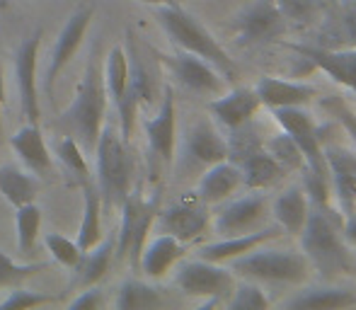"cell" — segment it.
<instances>
[{
	"label": "cell",
	"mask_w": 356,
	"mask_h": 310,
	"mask_svg": "<svg viewBox=\"0 0 356 310\" xmlns=\"http://www.w3.org/2000/svg\"><path fill=\"white\" fill-rule=\"evenodd\" d=\"M342 213H327L310 206L305 228L298 235L310 269H315L325 282L337 277H356V259L342 235Z\"/></svg>",
	"instance_id": "cell-1"
},
{
	"label": "cell",
	"mask_w": 356,
	"mask_h": 310,
	"mask_svg": "<svg viewBox=\"0 0 356 310\" xmlns=\"http://www.w3.org/2000/svg\"><path fill=\"white\" fill-rule=\"evenodd\" d=\"M155 19H158L163 32L168 34L170 42H172L177 49L209 61L211 66L218 68L220 76L228 80V83L238 80V76H240L238 63L228 56V51L220 47L218 39H216L213 34L194 17V15H189L187 10H182L177 3L155 5Z\"/></svg>",
	"instance_id": "cell-2"
},
{
	"label": "cell",
	"mask_w": 356,
	"mask_h": 310,
	"mask_svg": "<svg viewBox=\"0 0 356 310\" xmlns=\"http://www.w3.org/2000/svg\"><path fill=\"white\" fill-rule=\"evenodd\" d=\"M104 114H107V88H104V78L97 63L90 61L88 71L75 90L71 107L58 117L56 124L80 143L85 153H92L104 127Z\"/></svg>",
	"instance_id": "cell-3"
},
{
	"label": "cell",
	"mask_w": 356,
	"mask_h": 310,
	"mask_svg": "<svg viewBox=\"0 0 356 310\" xmlns=\"http://www.w3.org/2000/svg\"><path fill=\"white\" fill-rule=\"evenodd\" d=\"M228 264V269L235 277L277 288L303 286L308 282L310 272H313L303 252H296V250H272L267 245L243 254V257L230 259Z\"/></svg>",
	"instance_id": "cell-4"
},
{
	"label": "cell",
	"mask_w": 356,
	"mask_h": 310,
	"mask_svg": "<svg viewBox=\"0 0 356 310\" xmlns=\"http://www.w3.org/2000/svg\"><path fill=\"white\" fill-rule=\"evenodd\" d=\"M225 146H228V160L240 170L243 187L257 192V189L274 187L286 177V170L264 148L254 119L238 129H228Z\"/></svg>",
	"instance_id": "cell-5"
},
{
	"label": "cell",
	"mask_w": 356,
	"mask_h": 310,
	"mask_svg": "<svg viewBox=\"0 0 356 310\" xmlns=\"http://www.w3.org/2000/svg\"><path fill=\"white\" fill-rule=\"evenodd\" d=\"M92 153L95 163H97L99 202L104 209H122V204L131 192L134 179V158L129 153L127 138L114 127H102Z\"/></svg>",
	"instance_id": "cell-6"
},
{
	"label": "cell",
	"mask_w": 356,
	"mask_h": 310,
	"mask_svg": "<svg viewBox=\"0 0 356 310\" xmlns=\"http://www.w3.org/2000/svg\"><path fill=\"white\" fill-rule=\"evenodd\" d=\"M175 286L184 296L204 298V308L225 306L228 296L233 293L235 274L223 264L197 257L179 264L175 272Z\"/></svg>",
	"instance_id": "cell-7"
},
{
	"label": "cell",
	"mask_w": 356,
	"mask_h": 310,
	"mask_svg": "<svg viewBox=\"0 0 356 310\" xmlns=\"http://www.w3.org/2000/svg\"><path fill=\"white\" fill-rule=\"evenodd\" d=\"M272 117L300 148L305 168L318 177L330 179L327 160H325V129L315 122L313 114L305 107H277L272 109Z\"/></svg>",
	"instance_id": "cell-8"
},
{
	"label": "cell",
	"mask_w": 356,
	"mask_h": 310,
	"mask_svg": "<svg viewBox=\"0 0 356 310\" xmlns=\"http://www.w3.org/2000/svg\"><path fill=\"white\" fill-rule=\"evenodd\" d=\"M233 39L240 49H254L269 42H279L289 29V22L274 0H252L248 8H243L230 22Z\"/></svg>",
	"instance_id": "cell-9"
},
{
	"label": "cell",
	"mask_w": 356,
	"mask_h": 310,
	"mask_svg": "<svg viewBox=\"0 0 356 310\" xmlns=\"http://www.w3.org/2000/svg\"><path fill=\"white\" fill-rule=\"evenodd\" d=\"M211 226V213H209V204L199 199V194H184L182 199L172 204V206L163 209L155 213L153 231L165 233L177 238L179 243L189 245L199 240L207 228Z\"/></svg>",
	"instance_id": "cell-10"
},
{
	"label": "cell",
	"mask_w": 356,
	"mask_h": 310,
	"mask_svg": "<svg viewBox=\"0 0 356 310\" xmlns=\"http://www.w3.org/2000/svg\"><path fill=\"white\" fill-rule=\"evenodd\" d=\"M160 63L170 71V76L177 80L184 90L194 95H202V97H216V95L225 92V80L220 76V71L211 66L204 58L194 56L189 51L179 49L177 54H158Z\"/></svg>",
	"instance_id": "cell-11"
},
{
	"label": "cell",
	"mask_w": 356,
	"mask_h": 310,
	"mask_svg": "<svg viewBox=\"0 0 356 310\" xmlns=\"http://www.w3.org/2000/svg\"><path fill=\"white\" fill-rule=\"evenodd\" d=\"M272 216V202L264 194H248V197L233 199L225 204L213 218V231L220 238H233V235H245L259 231L267 226Z\"/></svg>",
	"instance_id": "cell-12"
},
{
	"label": "cell",
	"mask_w": 356,
	"mask_h": 310,
	"mask_svg": "<svg viewBox=\"0 0 356 310\" xmlns=\"http://www.w3.org/2000/svg\"><path fill=\"white\" fill-rule=\"evenodd\" d=\"M286 49L298 54L310 66L320 68L327 78L337 85L347 88L356 95V47L349 49H325L318 44H300V42H282Z\"/></svg>",
	"instance_id": "cell-13"
},
{
	"label": "cell",
	"mask_w": 356,
	"mask_h": 310,
	"mask_svg": "<svg viewBox=\"0 0 356 310\" xmlns=\"http://www.w3.org/2000/svg\"><path fill=\"white\" fill-rule=\"evenodd\" d=\"M325 160H327L330 187L337 202V211L349 216L356 209V148L325 141Z\"/></svg>",
	"instance_id": "cell-14"
},
{
	"label": "cell",
	"mask_w": 356,
	"mask_h": 310,
	"mask_svg": "<svg viewBox=\"0 0 356 310\" xmlns=\"http://www.w3.org/2000/svg\"><path fill=\"white\" fill-rule=\"evenodd\" d=\"M92 15H95L92 5H80V8L73 10L68 22L63 24V29L58 32L51 58H49L47 80H44V90H47V92H51L56 78L61 76V71L71 63L75 51L80 49V44H83V39H85V32H88L90 22H92Z\"/></svg>",
	"instance_id": "cell-15"
},
{
	"label": "cell",
	"mask_w": 356,
	"mask_h": 310,
	"mask_svg": "<svg viewBox=\"0 0 356 310\" xmlns=\"http://www.w3.org/2000/svg\"><path fill=\"white\" fill-rule=\"evenodd\" d=\"M39 42L42 32H34L29 39H24L15 56V76H17V92L22 114L29 119V124L42 122V104H39V88H37V58H39Z\"/></svg>",
	"instance_id": "cell-16"
},
{
	"label": "cell",
	"mask_w": 356,
	"mask_h": 310,
	"mask_svg": "<svg viewBox=\"0 0 356 310\" xmlns=\"http://www.w3.org/2000/svg\"><path fill=\"white\" fill-rule=\"evenodd\" d=\"M145 136H148L150 153L163 165H172L175 158V141H177V107H175V90L165 85L163 104L158 114L143 119Z\"/></svg>",
	"instance_id": "cell-17"
},
{
	"label": "cell",
	"mask_w": 356,
	"mask_h": 310,
	"mask_svg": "<svg viewBox=\"0 0 356 310\" xmlns=\"http://www.w3.org/2000/svg\"><path fill=\"white\" fill-rule=\"evenodd\" d=\"M259 107H262V102H259L254 88H245V85H238V88L216 95L207 104L209 114L223 129H238L243 124L252 122L257 117Z\"/></svg>",
	"instance_id": "cell-18"
},
{
	"label": "cell",
	"mask_w": 356,
	"mask_h": 310,
	"mask_svg": "<svg viewBox=\"0 0 356 310\" xmlns=\"http://www.w3.org/2000/svg\"><path fill=\"white\" fill-rule=\"evenodd\" d=\"M284 231L282 226H264L259 231L245 233V235H233V238H220L216 243L204 245L202 250L197 252V257L209 259V262H218V264H228L230 259L243 257V254L252 252V250L262 247V245H269L272 240L282 238Z\"/></svg>",
	"instance_id": "cell-19"
},
{
	"label": "cell",
	"mask_w": 356,
	"mask_h": 310,
	"mask_svg": "<svg viewBox=\"0 0 356 310\" xmlns=\"http://www.w3.org/2000/svg\"><path fill=\"white\" fill-rule=\"evenodd\" d=\"M262 107H308L318 97V88L308 83H296V80H284L274 76H262L254 85Z\"/></svg>",
	"instance_id": "cell-20"
},
{
	"label": "cell",
	"mask_w": 356,
	"mask_h": 310,
	"mask_svg": "<svg viewBox=\"0 0 356 310\" xmlns=\"http://www.w3.org/2000/svg\"><path fill=\"white\" fill-rule=\"evenodd\" d=\"M323 27L318 32V47L349 49L356 47V3L339 0L330 13H323Z\"/></svg>",
	"instance_id": "cell-21"
},
{
	"label": "cell",
	"mask_w": 356,
	"mask_h": 310,
	"mask_svg": "<svg viewBox=\"0 0 356 310\" xmlns=\"http://www.w3.org/2000/svg\"><path fill=\"white\" fill-rule=\"evenodd\" d=\"M184 158L192 165H202V168H209V165L228 158L225 138L216 131L209 119H202L189 129L187 141H184Z\"/></svg>",
	"instance_id": "cell-22"
},
{
	"label": "cell",
	"mask_w": 356,
	"mask_h": 310,
	"mask_svg": "<svg viewBox=\"0 0 356 310\" xmlns=\"http://www.w3.org/2000/svg\"><path fill=\"white\" fill-rule=\"evenodd\" d=\"M187 252V245L179 243L172 235L158 233L148 245L143 247L141 259H138V267L148 279H163L168 277V272L184 257Z\"/></svg>",
	"instance_id": "cell-23"
},
{
	"label": "cell",
	"mask_w": 356,
	"mask_h": 310,
	"mask_svg": "<svg viewBox=\"0 0 356 310\" xmlns=\"http://www.w3.org/2000/svg\"><path fill=\"white\" fill-rule=\"evenodd\" d=\"M240 187H243V177H240L238 165H233L225 158L204 170L202 179L197 184V194L202 202H207L211 206V204H220L225 199H230Z\"/></svg>",
	"instance_id": "cell-24"
},
{
	"label": "cell",
	"mask_w": 356,
	"mask_h": 310,
	"mask_svg": "<svg viewBox=\"0 0 356 310\" xmlns=\"http://www.w3.org/2000/svg\"><path fill=\"white\" fill-rule=\"evenodd\" d=\"M308 213H310V202H308V194H305V189L300 187V184H293V187L284 189L272 202L274 223L282 226V231L286 235H293V238H298L300 231L305 228Z\"/></svg>",
	"instance_id": "cell-25"
},
{
	"label": "cell",
	"mask_w": 356,
	"mask_h": 310,
	"mask_svg": "<svg viewBox=\"0 0 356 310\" xmlns=\"http://www.w3.org/2000/svg\"><path fill=\"white\" fill-rule=\"evenodd\" d=\"M356 293L342 286H308L296 291L291 298H286L282 308L289 310H339L354 308Z\"/></svg>",
	"instance_id": "cell-26"
},
{
	"label": "cell",
	"mask_w": 356,
	"mask_h": 310,
	"mask_svg": "<svg viewBox=\"0 0 356 310\" xmlns=\"http://www.w3.org/2000/svg\"><path fill=\"white\" fill-rule=\"evenodd\" d=\"M10 146L17 153V158L27 165V170H32L34 174L51 172V153H49L47 143H44L39 124H27L19 131H15V136L10 138Z\"/></svg>",
	"instance_id": "cell-27"
},
{
	"label": "cell",
	"mask_w": 356,
	"mask_h": 310,
	"mask_svg": "<svg viewBox=\"0 0 356 310\" xmlns=\"http://www.w3.org/2000/svg\"><path fill=\"white\" fill-rule=\"evenodd\" d=\"M114 247H117V238L109 235V238H102L92 250L83 254V259L75 267V277H73V288H88L95 286L104 274L109 272L114 259Z\"/></svg>",
	"instance_id": "cell-28"
},
{
	"label": "cell",
	"mask_w": 356,
	"mask_h": 310,
	"mask_svg": "<svg viewBox=\"0 0 356 310\" xmlns=\"http://www.w3.org/2000/svg\"><path fill=\"white\" fill-rule=\"evenodd\" d=\"M83 197H85V209H83V221H80V231L75 243H78L80 252L85 254L104 238V233H102V202H99V192L90 182H85Z\"/></svg>",
	"instance_id": "cell-29"
},
{
	"label": "cell",
	"mask_w": 356,
	"mask_h": 310,
	"mask_svg": "<svg viewBox=\"0 0 356 310\" xmlns=\"http://www.w3.org/2000/svg\"><path fill=\"white\" fill-rule=\"evenodd\" d=\"M0 194L13 204L15 209L29 204L39 194V179L34 174L19 170L17 165H3L0 168Z\"/></svg>",
	"instance_id": "cell-30"
},
{
	"label": "cell",
	"mask_w": 356,
	"mask_h": 310,
	"mask_svg": "<svg viewBox=\"0 0 356 310\" xmlns=\"http://www.w3.org/2000/svg\"><path fill=\"white\" fill-rule=\"evenodd\" d=\"M165 306V298L160 293V288L150 286L138 279H127L119 286L117 293V308L119 310H150Z\"/></svg>",
	"instance_id": "cell-31"
},
{
	"label": "cell",
	"mask_w": 356,
	"mask_h": 310,
	"mask_svg": "<svg viewBox=\"0 0 356 310\" xmlns=\"http://www.w3.org/2000/svg\"><path fill=\"white\" fill-rule=\"evenodd\" d=\"M104 88L107 95L114 99V104H122L127 99L129 90V54L124 47H114L107 56V68H104Z\"/></svg>",
	"instance_id": "cell-32"
},
{
	"label": "cell",
	"mask_w": 356,
	"mask_h": 310,
	"mask_svg": "<svg viewBox=\"0 0 356 310\" xmlns=\"http://www.w3.org/2000/svg\"><path fill=\"white\" fill-rule=\"evenodd\" d=\"M15 233H17V250L22 254H32L34 245L39 238V228H42V209L34 202L22 204L15 209Z\"/></svg>",
	"instance_id": "cell-33"
},
{
	"label": "cell",
	"mask_w": 356,
	"mask_h": 310,
	"mask_svg": "<svg viewBox=\"0 0 356 310\" xmlns=\"http://www.w3.org/2000/svg\"><path fill=\"white\" fill-rule=\"evenodd\" d=\"M272 306L267 296V286L257 282H250V279H243V282H235L233 293L225 301V308L230 310H267Z\"/></svg>",
	"instance_id": "cell-34"
},
{
	"label": "cell",
	"mask_w": 356,
	"mask_h": 310,
	"mask_svg": "<svg viewBox=\"0 0 356 310\" xmlns=\"http://www.w3.org/2000/svg\"><path fill=\"white\" fill-rule=\"evenodd\" d=\"M264 148H267V153L286 170V174H293L303 170V165H305L303 153H300V148L296 146V141L286 131L274 133L272 138H267Z\"/></svg>",
	"instance_id": "cell-35"
},
{
	"label": "cell",
	"mask_w": 356,
	"mask_h": 310,
	"mask_svg": "<svg viewBox=\"0 0 356 310\" xmlns=\"http://www.w3.org/2000/svg\"><path fill=\"white\" fill-rule=\"evenodd\" d=\"M279 13L289 24H298V27H308V24L318 22L325 13V0H274Z\"/></svg>",
	"instance_id": "cell-36"
},
{
	"label": "cell",
	"mask_w": 356,
	"mask_h": 310,
	"mask_svg": "<svg viewBox=\"0 0 356 310\" xmlns=\"http://www.w3.org/2000/svg\"><path fill=\"white\" fill-rule=\"evenodd\" d=\"M56 155L63 165L80 179V182H90V168L85 163V151L80 148V143L75 141L73 136H66L63 141H58L56 146Z\"/></svg>",
	"instance_id": "cell-37"
},
{
	"label": "cell",
	"mask_w": 356,
	"mask_h": 310,
	"mask_svg": "<svg viewBox=\"0 0 356 310\" xmlns=\"http://www.w3.org/2000/svg\"><path fill=\"white\" fill-rule=\"evenodd\" d=\"M44 243H47V250L51 252V257L56 259L61 267L75 269L80 259H83V252H80L75 240H68L58 233H49L47 238H44Z\"/></svg>",
	"instance_id": "cell-38"
},
{
	"label": "cell",
	"mask_w": 356,
	"mask_h": 310,
	"mask_svg": "<svg viewBox=\"0 0 356 310\" xmlns=\"http://www.w3.org/2000/svg\"><path fill=\"white\" fill-rule=\"evenodd\" d=\"M323 109L330 114V117H334V122L344 129V133L352 138V143L356 148V112H354V109L349 107V104L344 102L339 95H330V97H325L323 99Z\"/></svg>",
	"instance_id": "cell-39"
},
{
	"label": "cell",
	"mask_w": 356,
	"mask_h": 310,
	"mask_svg": "<svg viewBox=\"0 0 356 310\" xmlns=\"http://www.w3.org/2000/svg\"><path fill=\"white\" fill-rule=\"evenodd\" d=\"M42 269H47L44 262L42 264H19L0 250V286H10V284H17V282H22V279H29L37 272H42Z\"/></svg>",
	"instance_id": "cell-40"
},
{
	"label": "cell",
	"mask_w": 356,
	"mask_h": 310,
	"mask_svg": "<svg viewBox=\"0 0 356 310\" xmlns=\"http://www.w3.org/2000/svg\"><path fill=\"white\" fill-rule=\"evenodd\" d=\"M56 296H49V293H37L29 291V288H15L10 291L8 298L0 301V310H10V308H37V306H47V303H54Z\"/></svg>",
	"instance_id": "cell-41"
},
{
	"label": "cell",
	"mask_w": 356,
	"mask_h": 310,
	"mask_svg": "<svg viewBox=\"0 0 356 310\" xmlns=\"http://www.w3.org/2000/svg\"><path fill=\"white\" fill-rule=\"evenodd\" d=\"M102 306H104V293H102V288H97V286L83 288V291L68 303L71 310H95V308H102Z\"/></svg>",
	"instance_id": "cell-42"
},
{
	"label": "cell",
	"mask_w": 356,
	"mask_h": 310,
	"mask_svg": "<svg viewBox=\"0 0 356 310\" xmlns=\"http://www.w3.org/2000/svg\"><path fill=\"white\" fill-rule=\"evenodd\" d=\"M342 235L344 240H347V245H352V247H356V209L349 216H344L342 221Z\"/></svg>",
	"instance_id": "cell-43"
},
{
	"label": "cell",
	"mask_w": 356,
	"mask_h": 310,
	"mask_svg": "<svg viewBox=\"0 0 356 310\" xmlns=\"http://www.w3.org/2000/svg\"><path fill=\"white\" fill-rule=\"evenodd\" d=\"M3 104H5V80H3V66H0V136H3Z\"/></svg>",
	"instance_id": "cell-44"
},
{
	"label": "cell",
	"mask_w": 356,
	"mask_h": 310,
	"mask_svg": "<svg viewBox=\"0 0 356 310\" xmlns=\"http://www.w3.org/2000/svg\"><path fill=\"white\" fill-rule=\"evenodd\" d=\"M145 5H172L175 0H141Z\"/></svg>",
	"instance_id": "cell-45"
},
{
	"label": "cell",
	"mask_w": 356,
	"mask_h": 310,
	"mask_svg": "<svg viewBox=\"0 0 356 310\" xmlns=\"http://www.w3.org/2000/svg\"><path fill=\"white\" fill-rule=\"evenodd\" d=\"M8 8V3H5V0H0V10H5Z\"/></svg>",
	"instance_id": "cell-46"
},
{
	"label": "cell",
	"mask_w": 356,
	"mask_h": 310,
	"mask_svg": "<svg viewBox=\"0 0 356 310\" xmlns=\"http://www.w3.org/2000/svg\"><path fill=\"white\" fill-rule=\"evenodd\" d=\"M354 3H356V0H354Z\"/></svg>",
	"instance_id": "cell-47"
}]
</instances>
